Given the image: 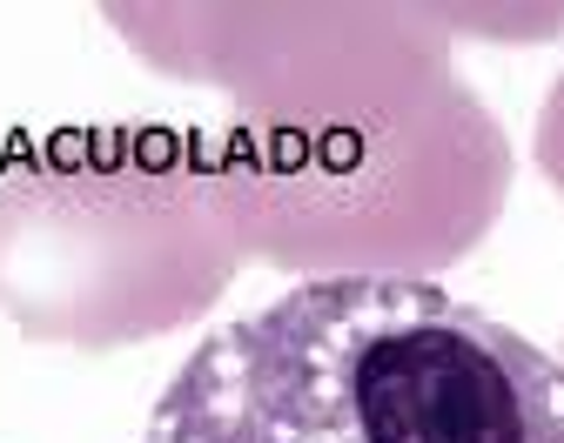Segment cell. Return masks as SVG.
Returning <instances> with one entry per match:
<instances>
[{"label": "cell", "mask_w": 564, "mask_h": 443, "mask_svg": "<svg viewBox=\"0 0 564 443\" xmlns=\"http://www.w3.org/2000/svg\"><path fill=\"white\" fill-rule=\"evenodd\" d=\"M538 162H544V175L564 188V82L551 88V101H544V128H538Z\"/></svg>", "instance_id": "obj_3"}, {"label": "cell", "mask_w": 564, "mask_h": 443, "mask_svg": "<svg viewBox=\"0 0 564 443\" xmlns=\"http://www.w3.org/2000/svg\"><path fill=\"white\" fill-rule=\"evenodd\" d=\"M141 443H564V363L403 269H329L202 336Z\"/></svg>", "instance_id": "obj_1"}, {"label": "cell", "mask_w": 564, "mask_h": 443, "mask_svg": "<svg viewBox=\"0 0 564 443\" xmlns=\"http://www.w3.org/2000/svg\"><path fill=\"white\" fill-rule=\"evenodd\" d=\"M223 195L182 155H75L0 175V310L88 349L195 316L229 275Z\"/></svg>", "instance_id": "obj_2"}]
</instances>
